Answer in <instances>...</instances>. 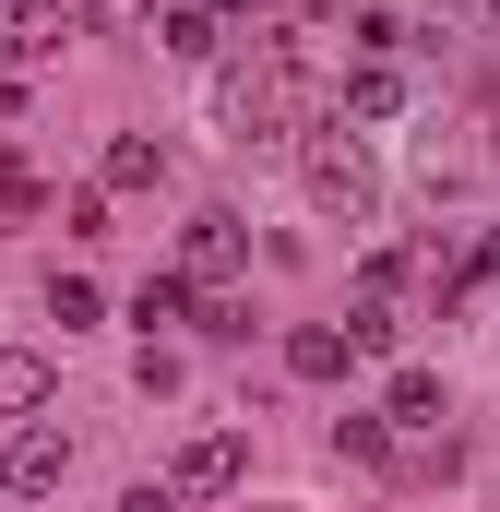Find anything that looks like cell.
Segmentation results:
<instances>
[{"label": "cell", "instance_id": "6da1fadb", "mask_svg": "<svg viewBox=\"0 0 500 512\" xmlns=\"http://www.w3.org/2000/svg\"><path fill=\"white\" fill-rule=\"evenodd\" d=\"M215 120H227V143H286V131H310V60H298V36H239V48H215Z\"/></svg>", "mask_w": 500, "mask_h": 512}, {"label": "cell", "instance_id": "7a4b0ae2", "mask_svg": "<svg viewBox=\"0 0 500 512\" xmlns=\"http://www.w3.org/2000/svg\"><path fill=\"white\" fill-rule=\"evenodd\" d=\"M298 167H310V203H322V215H346V227L381 215V167H370V143H358L346 120L298 131Z\"/></svg>", "mask_w": 500, "mask_h": 512}, {"label": "cell", "instance_id": "3957f363", "mask_svg": "<svg viewBox=\"0 0 500 512\" xmlns=\"http://www.w3.org/2000/svg\"><path fill=\"white\" fill-rule=\"evenodd\" d=\"M239 477H250V441H239V429H191L167 489H179V501H215V489H239Z\"/></svg>", "mask_w": 500, "mask_h": 512}, {"label": "cell", "instance_id": "277c9868", "mask_svg": "<svg viewBox=\"0 0 500 512\" xmlns=\"http://www.w3.org/2000/svg\"><path fill=\"white\" fill-rule=\"evenodd\" d=\"M239 251H250V227L227 215V203H203V215H191V239H179V286H227Z\"/></svg>", "mask_w": 500, "mask_h": 512}, {"label": "cell", "instance_id": "5b68a950", "mask_svg": "<svg viewBox=\"0 0 500 512\" xmlns=\"http://www.w3.org/2000/svg\"><path fill=\"white\" fill-rule=\"evenodd\" d=\"M155 48H167V60H215V48H227V12H215V0H167V12H155Z\"/></svg>", "mask_w": 500, "mask_h": 512}, {"label": "cell", "instance_id": "8992f818", "mask_svg": "<svg viewBox=\"0 0 500 512\" xmlns=\"http://www.w3.org/2000/svg\"><path fill=\"white\" fill-rule=\"evenodd\" d=\"M0 477H12L24 501H36V489H60V477H72V441H60V429H24V441L0 453Z\"/></svg>", "mask_w": 500, "mask_h": 512}, {"label": "cell", "instance_id": "52a82bcc", "mask_svg": "<svg viewBox=\"0 0 500 512\" xmlns=\"http://www.w3.org/2000/svg\"><path fill=\"white\" fill-rule=\"evenodd\" d=\"M60 36H72V0H12V12H0V48H12V60H48Z\"/></svg>", "mask_w": 500, "mask_h": 512}, {"label": "cell", "instance_id": "ba28073f", "mask_svg": "<svg viewBox=\"0 0 500 512\" xmlns=\"http://www.w3.org/2000/svg\"><path fill=\"white\" fill-rule=\"evenodd\" d=\"M453 417V393L429 382V370H393V393H381V429H441Z\"/></svg>", "mask_w": 500, "mask_h": 512}, {"label": "cell", "instance_id": "9c48e42d", "mask_svg": "<svg viewBox=\"0 0 500 512\" xmlns=\"http://www.w3.org/2000/svg\"><path fill=\"white\" fill-rule=\"evenodd\" d=\"M155 179H167V143H155V131H120V143H108V179H96V191H155Z\"/></svg>", "mask_w": 500, "mask_h": 512}, {"label": "cell", "instance_id": "30bf717a", "mask_svg": "<svg viewBox=\"0 0 500 512\" xmlns=\"http://www.w3.org/2000/svg\"><path fill=\"white\" fill-rule=\"evenodd\" d=\"M393 108H405V72H393V60H358V72H346V120L370 131V120H393Z\"/></svg>", "mask_w": 500, "mask_h": 512}, {"label": "cell", "instance_id": "8fae6325", "mask_svg": "<svg viewBox=\"0 0 500 512\" xmlns=\"http://www.w3.org/2000/svg\"><path fill=\"white\" fill-rule=\"evenodd\" d=\"M286 370H298V382H346V334H334V322H298V334H286Z\"/></svg>", "mask_w": 500, "mask_h": 512}, {"label": "cell", "instance_id": "7c38bea8", "mask_svg": "<svg viewBox=\"0 0 500 512\" xmlns=\"http://www.w3.org/2000/svg\"><path fill=\"white\" fill-rule=\"evenodd\" d=\"M48 405V358L36 346H0V417H36Z\"/></svg>", "mask_w": 500, "mask_h": 512}, {"label": "cell", "instance_id": "4fadbf2b", "mask_svg": "<svg viewBox=\"0 0 500 512\" xmlns=\"http://www.w3.org/2000/svg\"><path fill=\"white\" fill-rule=\"evenodd\" d=\"M393 334H405L393 298H358V310H346V358H393Z\"/></svg>", "mask_w": 500, "mask_h": 512}, {"label": "cell", "instance_id": "5bb4252c", "mask_svg": "<svg viewBox=\"0 0 500 512\" xmlns=\"http://www.w3.org/2000/svg\"><path fill=\"white\" fill-rule=\"evenodd\" d=\"M96 310H108V298H96V286H84V274H48V322H60V334H84V322H96Z\"/></svg>", "mask_w": 500, "mask_h": 512}, {"label": "cell", "instance_id": "9a60e30c", "mask_svg": "<svg viewBox=\"0 0 500 512\" xmlns=\"http://www.w3.org/2000/svg\"><path fill=\"white\" fill-rule=\"evenodd\" d=\"M131 322H155V334H167V322H191V286H179V274H155V286L131 298Z\"/></svg>", "mask_w": 500, "mask_h": 512}, {"label": "cell", "instance_id": "2e32d148", "mask_svg": "<svg viewBox=\"0 0 500 512\" xmlns=\"http://www.w3.org/2000/svg\"><path fill=\"white\" fill-rule=\"evenodd\" d=\"M334 453H346V465H381V453H393V429H381V417H346V429H334Z\"/></svg>", "mask_w": 500, "mask_h": 512}, {"label": "cell", "instance_id": "e0dca14e", "mask_svg": "<svg viewBox=\"0 0 500 512\" xmlns=\"http://www.w3.org/2000/svg\"><path fill=\"white\" fill-rule=\"evenodd\" d=\"M120 512H179V489H167V477H143V489H131Z\"/></svg>", "mask_w": 500, "mask_h": 512}, {"label": "cell", "instance_id": "ac0fdd59", "mask_svg": "<svg viewBox=\"0 0 500 512\" xmlns=\"http://www.w3.org/2000/svg\"><path fill=\"white\" fill-rule=\"evenodd\" d=\"M0 501H12V477H0Z\"/></svg>", "mask_w": 500, "mask_h": 512}, {"label": "cell", "instance_id": "d6986e66", "mask_svg": "<svg viewBox=\"0 0 500 512\" xmlns=\"http://www.w3.org/2000/svg\"><path fill=\"white\" fill-rule=\"evenodd\" d=\"M489 262H500V239H489Z\"/></svg>", "mask_w": 500, "mask_h": 512}]
</instances>
